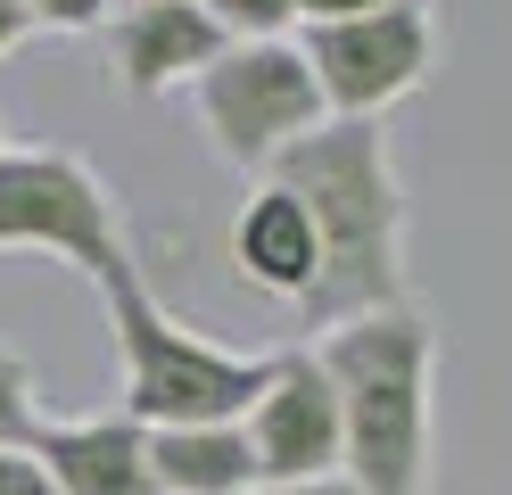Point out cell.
I'll use <instances>...</instances> for the list:
<instances>
[{"label": "cell", "instance_id": "13", "mask_svg": "<svg viewBox=\"0 0 512 495\" xmlns=\"http://www.w3.org/2000/svg\"><path fill=\"white\" fill-rule=\"evenodd\" d=\"M223 42H298V0H199Z\"/></svg>", "mask_w": 512, "mask_h": 495}, {"label": "cell", "instance_id": "20", "mask_svg": "<svg viewBox=\"0 0 512 495\" xmlns=\"http://www.w3.org/2000/svg\"><path fill=\"white\" fill-rule=\"evenodd\" d=\"M0 141H9V132H0Z\"/></svg>", "mask_w": 512, "mask_h": 495}, {"label": "cell", "instance_id": "5", "mask_svg": "<svg viewBox=\"0 0 512 495\" xmlns=\"http://www.w3.org/2000/svg\"><path fill=\"white\" fill-rule=\"evenodd\" d=\"M190 116L223 165L265 182L273 157L323 124V91H314V66L298 42H223L215 66L190 83Z\"/></svg>", "mask_w": 512, "mask_h": 495}, {"label": "cell", "instance_id": "9", "mask_svg": "<svg viewBox=\"0 0 512 495\" xmlns=\"http://www.w3.org/2000/svg\"><path fill=\"white\" fill-rule=\"evenodd\" d=\"M34 462L58 495H157L149 479V429L133 413H83V421H42Z\"/></svg>", "mask_w": 512, "mask_h": 495}, {"label": "cell", "instance_id": "6", "mask_svg": "<svg viewBox=\"0 0 512 495\" xmlns=\"http://www.w3.org/2000/svg\"><path fill=\"white\" fill-rule=\"evenodd\" d=\"M298 50L314 66V91H323V116L339 124H380L430 83L438 66V17L430 0H397V9L347 17V25H306Z\"/></svg>", "mask_w": 512, "mask_h": 495}, {"label": "cell", "instance_id": "17", "mask_svg": "<svg viewBox=\"0 0 512 495\" xmlns=\"http://www.w3.org/2000/svg\"><path fill=\"white\" fill-rule=\"evenodd\" d=\"M25 33H34V25H25V17L9 9V0H0V66H9V58H17V42H25Z\"/></svg>", "mask_w": 512, "mask_h": 495}, {"label": "cell", "instance_id": "10", "mask_svg": "<svg viewBox=\"0 0 512 495\" xmlns=\"http://www.w3.org/2000/svg\"><path fill=\"white\" fill-rule=\"evenodd\" d=\"M232 264L248 289L281 297V306H306L314 297V273H323V240H314L306 207L281 182H256L232 215Z\"/></svg>", "mask_w": 512, "mask_h": 495}, {"label": "cell", "instance_id": "19", "mask_svg": "<svg viewBox=\"0 0 512 495\" xmlns=\"http://www.w3.org/2000/svg\"><path fill=\"white\" fill-rule=\"evenodd\" d=\"M116 9H157V0H108V17H116Z\"/></svg>", "mask_w": 512, "mask_h": 495}, {"label": "cell", "instance_id": "3", "mask_svg": "<svg viewBox=\"0 0 512 495\" xmlns=\"http://www.w3.org/2000/svg\"><path fill=\"white\" fill-rule=\"evenodd\" d=\"M108 339H116V380H124V405L141 429H190V421H240L265 388L273 355H248V347H223L207 330H190L182 314H166L141 273L108 289Z\"/></svg>", "mask_w": 512, "mask_h": 495}, {"label": "cell", "instance_id": "12", "mask_svg": "<svg viewBox=\"0 0 512 495\" xmlns=\"http://www.w3.org/2000/svg\"><path fill=\"white\" fill-rule=\"evenodd\" d=\"M42 438V380H34V355L0 339V446H34Z\"/></svg>", "mask_w": 512, "mask_h": 495}, {"label": "cell", "instance_id": "11", "mask_svg": "<svg viewBox=\"0 0 512 495\" xmlns=\"http://www.w3.org/2000/svg\"><path fill=\"white\" fill-rule=\"evenodd\" d=\"M149 479H157V495H256L248 429L240 421L149 429Z\"/></svg>", "mask_w": 512, "mask_h": 495}, {"label": "cell", "instance_id": "7", "mask_svg": "<svg viewBox=\"0 0 512 495\" xmlns=\"http://www.w3.org/2000/svg\"><path fill=\"white\" fill-rule=\"evenodd\" d=\"M256 487H298V479H339V396L314 347H281L256 405L240 413Z\"/></svg>", "mask_w": 512, "mask_h": 495}, {"label": "cell", "instance_id": "14", "mask_svg": "<svg viewBox=\"0 0 512 495\" xmlns=\"http://www.w3.org/2000/svg\"><path fill=\"white\" fill-rule=\"evenodd\" d=\"M9 9L42 33H100L108 25V0H9Z\"/></svg>", "mask_w": 512, "mask_h": 495}, {"label": "cell", "instance_id": "18", "mask_svg": "<svg viewBox=\"0 0 512 495\" xmlns=\"http://www.w3.org/2000/svg\"><path fill=\"white\" fill-rule=\"evenodd\" d=\"M256 495H356L347 479H298V487H256Z\"/></svg>", "mask_w": 512, "mask_h": 495}, {"label": "cell", "instance_id": "1", "mask_svg": "<svg viewBox=\"0 0 512 495\" xmlns=\"http://www.w3.org/2000/svg\"><path fill=\"white\" fill-rule=\"evenodd\" d=\"M265 182L290 190L306 207V223H314V240H323L314 297L298 306L314 339L331 322L405 306V289H413V198H405V174H397L389 124L323 116L298 149L273 157Z\"/></svg>", "mask_w": 512, "mask_h": 495}, {"label": "cell", "instance_id": "8", "mask_svg": "<svg viewBox=\"0 0 512 495\" xmlns=\"http://www.w3.org/2000/svg\"><path fill=\"white\" fill-rule=\"evenodd\" d=\"M108 83L124 99H166V91H190L215 66L223 33L199 0H157V9H116L108 25Z\"/></svg>", "mask_w": 512, "mask_h": 495}, {"label": "cell", "instance_id": "4", "mask_svg": "<svg viewBox=\"0 0 512 495\" xmlns=\"http://www.w3.org/2000/svg\"><path fill=\"white\" fill-rule=\"evenodd\" d=\"M0 256H58L100 297L141 273L100 165L42 141H0Z\"/></svg>", "mask_w": 512, "mask_h": 495}, {"label": "cell", "instance_id": "15", "mask_svg": "<svg viewBox=\"0 0 512 495\" xmlns=\"http://www.w3.org/2000/svg\"><path fill=\"white\" fill-rule=\"evenodd\" d=\"M0 495H58L50 471L34 462V446H0Z\"/></svg>", "mask_w": 512, "mask_h": 495}, {"label": "cell", "instance_id": "16", "mask_svg": "<svg viewBox=\"0 0 512 495\" xmlns=\"http://www.w3.org/2000/svg\"><path fill=\"white\" fill-rule=\"evenodd\" d=\"M372 9H397V0H298V33H306V25H347V17H372Z\"/></svg>", "mask_w": 512, "mask_h": 495}, {"label": "cell", "instance_id": "2", "mask_svg": "<svg viewBox=\"0 0 512 495\" xmlns=\"http://www.w3.org/2000/svg\"><path fill=\"white\" fill-rule=\"evenodd\" d=\"M339 396V479L356 495H430L438 446V322L413 306L331 322L306 339Z\"/></svg>", "mask_w": 512, "mask_h": 495}]
</instances>
